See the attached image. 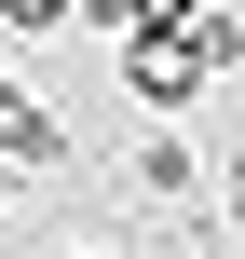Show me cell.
Returning <instances> with one entry per match:
<instances>
[{"mask_svg": "<svg viewBox=\"0 0 245 259\" xmlns=\"http://www.w3.org/2000/svg\"><path fill=\"white\" fill-rule=\"evenodd\" d=\"M123 82H136V109H191L205 96V68H191L177 27H123Z\"/></svg>", "mask_w": 245, "mask_h": 259, "instance_id": "obj_1", "label": "cell"}, {"mask_svg": "<svg viewBox=\"0 0 245 259\" xmlns=\"http://www.w3.org/2000/svg\"><path fill=\"white\" fill-rule=\"evenodd\" d=\"M0 164H68V123H55L14 68H0Z\"/></svg>", "mask_w": 245, "mask_h": 259, "instance_id": "obj_2", "label": "cell"}, {"mask_svg": "<svg viewBox=\"0 0 245 259\" xmlns=\"http://www.w3.org/2000/svg\"><path fill=\"white\" fill-rule=\"evenodd\" d=\"M164 27L191 41V68H205V82H218V68H245V14H232V0H191V14H164Z\"/></svg>", "mask_w": 245, "mask_h": 259, "instance_id": "obj_3", "label": "cell"}, {"mask_svg": "<svg viewBox=\"0 0 245 259\" xmlns=\"http://www.w3.org/2000/svg\"><path fill=\"white\" fill-rule=\"evenodd\" d=\"M136 191H150V205H191V191H205V164H191L177 137H150V150H136Z\"/></svg>", "mask_w": 245, "mask_h": 259, "instance_id": "obj_4", "label": "cell"}, {"mask_svg": "<svg viewBox=\"0 0 245 259\" xmlns=\"http://www.w3.org/2000/svg\"><path fill=\"white\" fill-rule=\"evenodd\" d=\"M164 14H191V0H68V27H95V41H123V27H164Z\"/></svg>", "mask_w": 245, "mask_h": 259, "instance_id": "obj_5", "label": "cell"}, {"mask_svg": "<svg viewBox=\"0 0 245 259\" xmlns=\"http://www.w3.org/2000/svg\"><path fill=\"white\" fill-rule=\"evenodd\" d=\"M0 27H68V0H0Z\"/></svg>", "mask_w": 245, "mask_h": 259, "instance_id": "obj_6", "label": "cell"}, {"mask_svg": "<svg viewBox=\"0 0 245 259\" xmlns=\"http://www.w3.org/2000/svg\"><path fill=\"white\" fill-rule=\"evenodd\" d=\"M218 219H232V232H245V150H232V164H218Z\"/></svg>", "mask_w": 245, "mask_h": 259, "instance_id": "obj_7", "label": "cell"}, {"mask_svg": "<svg viewBox=\"0 0 245 259\" xmlns=\"http://www.w3.org/2000/svg\"><path fill=\"white\" fill-rule=\"evenodd\" d=\"M68 259H95V246H68Z\"/></svg>", "mask_w": 245, "mask_h": 259, "instance_id": "obj_8", "label": "cell"}, {"mask_svg": "<svg viewBox=\"0 0 245 259\" xmlns=\"http://www.w3.org/2000/svg\"><path fill=\"white\" fill-rule=\"evenodd\" d=\"M0 205H14V191H0Z\"/></svg>", "mask_w": 245, "mask_h": 259, "instance_id": "obj_9", "label": "cell"}]
</instances>
